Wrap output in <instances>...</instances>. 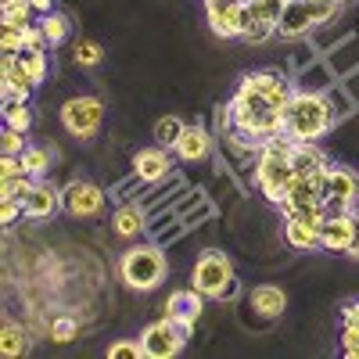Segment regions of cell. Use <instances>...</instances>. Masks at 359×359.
<instances>
[{"label":"cell","mask_w":359,"mask_h":359,"mask_svg":"<svg viewBox=\"0 0 359 359\" xmlns=\"http://www.w3.org/2000/svg\"><path fill=\"white\" fill-rule=\"evenodd\" d=\"M291 151H294V137H287V133L269 137L266 147L259 151V162L252 169V187L269 205H284L287 201V187H291V180H294Z\"/></svg>","instance_id":"obj_1"},{"label":"cell","mask_w":359,"mask_h":359,"mask_svg":"<svg viewBox=\"0 0 359 359\" xmlns=\"http://www.w3.org/2000/svg\"><path fill=\"white\" fill-rule=\"evenodd\" d=\"M338 126V115L331 108L327 94H306V90H294V97L284 111V133L294 140H323Z\"/></svg>","instance_id":"obj_2"},{"label":"cell","mask_w":359,"mask_h":359,"mask_svg":"<svg viewBox=\"0 0 359 359\" xmlns=\"http://www.w3.org/2000/svg\"><path fill=\"white\" fill-rule=\"evenodd\" d=\"M169 273V262H165V248L158 241H147V245H133L123 252L118 259V277L130 291H155Z\"/></svg>","instance_id":"obj_3"},{"label":"cell","mask_w":359,"mask_h":359,"mask_svg":"<svg viewBox=\"0 0 359 359\" xmlns=\"http://www.w3.org/2000/svg\"><path fill=\"white\" fill-rule=\"evenodd\" d=\"M205 22L219 40H241L255 22L252 0H205Z\"/></svg>","instance_id":"obj_4"},{"label":"cell","mask_w":359,"mask_h":359,"mask_svg":"<svg viewBox=\"0 0 359 359\" xmlns=\"http://www.w3.org/2000/svg\"><path fill=\"white\" fill-rule=\"evenodd\" d=\"M101 123H104V104H101V97L79 94V97H69V101L62 104V126H65V133L76 137V140H83V144L97 137Z\"/></svg>","instance_id":"obj_5"},{"label":"cell","mask_w":359,"mask_h":359,"mask_svg":"<svg viewBox=\"0 0 359 359\" xmlns=\"http://www.w3.org/2000/svg\"><path fill=\"white\" fill-rule=\"evenodd\" d=\"M191 334L180 327L176 320L162 316L155 323H147L144 331H140V348H144V359H172L187 348Z\"/></svg>","instance_id":"obj_6"},{"label":"cell","mask_w":359,"mask_h":359,"mask_svg":"<svg viewBox=\"0 0 359 359\" xmlns=\"http://www.w3.org/2000/svg\"><path fill=\"white\" fill-rule=\"evenodd\" d=\"M237 273H233V262H230V255L226 252H201L198 255V262H194V269H191V287H198L205 298H219V291L233 280Z\"/></svg>","instance_id":"obj_7"},{"label":"cell","mask_w":359,"mask_h":359,"mask_svg":"<svg viewBox=\"0 0 359 359\" xmlns=\"http://www.w3.org/2000/svg\"><path fill=\"white\" fill-rule=\"evenodd\" d=\"M104 201H111L104 187L90 184V180H72V184H65V205L62 208L76 219H94V216L104 212Z\"/></svg>","instance_id":"obj_8"},{"label":"cell","mask_w":359,"mask_h":359,"mask_svg":"<svg viewBox=\"0 0 359 359\" xmlns=\"http://www.w3.org/2000/svg\"><path fill=\"white\" fill-rule=\"evenodd\" d=\"M201 313H205V294H201L198 287H191V284H187V287H176V291L165 298V309H162V316L176 320L191 338H194V327H198Z\"/></svg>","instance_id":"obj_9"},{"label":"cell","mask_w":359,"mask_h":359,"mask_svg":"<svg viewBox=\"0 0 359 359\" xmlns=\"http://www.w3.org/2000/svg\"><path fill=\"white\" fill-rule=\"evenodd\" d=\"M22 205H25V219H33V223H43V219H50L57 208L65 205V187H57L54 180H36L33 187L25 191V198H22Z\"/></svg>","instance_id":"obj_10"},{"label":"cell","mask_w":359,"mask_h":359,"mask_svg":"<svg viewBox=\"0 0 359 359\" xmlns=\"http://www.w3.org/2000/svg\"><path fill=\"white\" fill-rule=\"evenodd\" d=\"M172 147H162V144H151V147H140L133 155V172L144 180V184H158L172 172Z\"/></svg>","instance_id":"obj_11"},{"label":"cell","mask_w":359,"mask_h":359,"mask_svg":"<svg viewBox=\"0 0 359 359\" xmlns=\"http://www.w3.org/2000/svg\"><path fill=\"white\" fill-rule=\"evenodd\" d=\"M316 33V18H313V4L309 0H287L284 4V15L277 22V36L284 40H302Z\"/></svg>","instance_id":"obj_12"},{"label":"cell","mask_w":359,"mask_h":359,"mask_svg":"<svg viewBox=\"0 0 359 359\" xmlns=\"http://www.w3.org/2000/svg\"><path fill=\"white\" fill-rule=\"evenodd\" d=\"M212 133H208L201 123H191L187 130H184V137L176 140V147H172V155H176V162H184V165H198V162H205L208 155H212Z\"/></svg>","instance_id":"obj_13"},{"label":"cell","mask_w":359,"mask_h":359,"mask_svg":"<svg viewBox=\"0 0 359 359\" xmlns=\"http://www.w3.org/2000/svg\"><path fill=\"white\" fill-rule=\"evenodd\" d=\"M355 212L352 216H327L323 219V230H320V248L331 252V255H345L352 237H355Z\"/></svg>","instance_id":"obj_14"},{"label":"cell","mask_w":359,"mask_h":359,"mask_svg":"<svg viewBox=\"0 0 359 359\" xmlns=\"http://www.w3.org/2000/svg\"><path fill=\"white\" fill-rule=\"evenodd\" d=\"M111 233L123 237V241H133V237L147 233V208L140 201H118L111 212Z\"/></svg>","instance_id":"obj_15"},{"label":"cell","mask_w":359,"mask_h":359,"mask_svg":"<svg viewBox=\"0 0 359 359\" xmlns=\"http://www.w3.org/2000/svg\"><path fill=\"white\" fill-rule=\"evenodd\" d=\"M33 76H29L18 62V54H0V94H11V97H33Z\"/></svg>","instance_id":"obj_16"},{"label":"cell","mask_w":359,"mask_h":359,"mask_svg":"<svg viewBox=\"0 0 359 359\" xmlns=\"http://www.w3.org/2000/svg\"><path fill=\"white\" fill-rule=\"evenodd\" d=\"M327 198H338L348 205H359V172L348 165H327V180H323V201Z\"/></svg>","instance_id":"obj_17"},{"label":"cell","mask_w":359,"mask_h":359,"mask_svg":"<svg viewBox=\"0 0 359 359\" xmlns=\"http://www.w3.org/2000/svg\"><path fill=\"white\" fill-rule=\"evenodd\" d=\"M248 306H252V313L259 316V320H277V316H284L287 313V294H284V287H277V284H255L252 291H248Z\"/></svg>","instance_id":"obj_18"},{"label":"cell","mask_w":359,"mask_h":359,"mask_svg":"<svg viewBox=\"0 0 359 359\" xmlns=\"http://www.w3.org/2000/svg\"><path fill=\"white\" fill-rule=\"evenodd\" d=\"M320 230H323V223L291 216V219H284V241L294 252H316L320 248Z\"/></svg>","instance_id":"obj_19"},{"label":"cell","mask_w":359,"mask_h":359,"mask_svg":"<svg viewBox=\"0 0 359 359\" xmlns=\"http://www.w3.org/2000/svg\"><path fill=\"white\" fill-rule=\"evenodd\" d=\"M294 79V90H306V94H327L334 83H338V76H334V69H331V62L327 57H316L313 65H306L298 76H291Z\"/></svg>","instance_id":"obj_20"},{"label":"cell","mask_w":359,"mask_h":359,"mask_svg":"<svg viewBox=\"0 0 359 359\" xmlns=\"http://www.w3.org/2000/svg\"><path fill=\"white\" fill-rule=\"evenodd\" d=\"M291 165H294V176H313V172L331 165V158H327L320 147H316V140H294Z\"/></svg>","instance_id":"obj_21"},{"label":"cell","mask_w":359,"mask_h":359,"mask_svg":"<svg viewBox=\"0 0 359 359\" xmlns=\"http://www.w3.org/2000/svg\"><path fill=\"white\" fill-rule=\"evenodd\" d=\"M327 62H331V69H334L338 79L352 76V72L359 69V40H355V36L341 40L334 50H327Z\"/></svg>","instance_id":"obj_22"},{"label":"cell","mask_w":359,"mask_h":359,"mask_svg":"<svg viewBox=\"0 0 359 359\" xmlns=\"http://www.w3.org/2000/svg\"><path fill=\"white\" fill-rule=\"evenodd\" d=\"M0 101H4V126H11V130H22V133H29L33 130V108H29V101L25 97H11V94H0Z\"/></svg>","instance_id":"obj_23"},{"label":"cell","mask_w":359,"mask_h":359,"mask_svg":"<svg viewBox=\"0 0 359 359\" xmlns=\"http://www.w3.org/2000/svg\"><path fill=\"white\" fill-rule=\"evenodd\" d=\"M25 348H29L25 327H18L15 320H8L4 327H0V355H4V359H18Z\"/></svg>","instance_id":"obj_24"},{"label":"cell","mask_w":359,"mask_h":359,"mask_svg":"<svg viewBox=\"0 0 359 359\" xmlns=\"http://www.w3.org/2000/svg\"><path fill=\"white\" fill-rule=\"evenodd\" d=\"M36 22H40V29H43V36H47V47H50V50H54V47H62V43L69 40V33H72V22H69L62 11L40 15Z\"/></svg>","instance_id":"obj_25"},{"label":"cell","mask_w":359,"mask_h":359,"mask_svg":"<svg viewBox=\"0 0 359 359\" xmlns=\"http://www.w3.org/2000/svg\"><path fill=\"white\" fill-rule=\"evenodd\" d=\"M50 162H54V151H50V147L29 144L25 151H22V165H25V172L33 176V180H43V176L50 172Z\"/></svg>","instance_id":"obj_26"},{"label":"cell","mask_w":359,"mask_h":359,"mask_svg":"<svg viewBox=\"0 0 359 359\" xmlns=\"http://www.w3.org/2000/svg\"><path fill=\"white\" fill-rule=\"evenodd\" d=\"M18 62H22V69L33 76V83L40 86L43 79H47V47H22L18 50Z\"/></svg>","instance_id":"obj_27"},{"label":"cell","mask_w":359,"mask_h":359,"mask_svg":"<svg viewBox=\"0 0 359 359\" xmlns=\"http://www.w3.org/2000/svg\"><path fill=\"white\" fill-rule=\"evenodd\" d=\"M316 57H320V47H316V43H309L306 36L294 40V47L287 50V76H298L306 65H313Z\"/></svg>","instance_id":"obj_28"},{"label":"cell","mask_w":359,"mask_h":359,"mask_svg":"<svg viewBox=\"0 0 359 359\" xmlns=\"http://www.w3.org/2000/svg\"><path fill=\"white\" fill-rule=\"evenodd\" d=\"M184 130H187V123L180 115H162L158 123H155V144H162V147H176V140L184 137Z\"/></svg>","instance_id":"obj_29"},{"label":"cell","mask_w":359,"mask_h":359,"mask_svg":"<svg viewBox=\"0 0 359 359\" xmlns=\"http://www.w3.org/2000/svg\"><path fill=\"white\" fill-rule=\"evenodd\" d=\"M40 15L33 11V4L29 0H18V4H4L0 8V25H15V29H25V25H33Z\"/></svg>","instance_id":"obj_30"},{"label":"cell","mask_w":359,"mask_h":359,"mask_svg":"<svg viewBox=\"0 0 359 359\" xmlns=\"http://www.w3.org/2000/svg\"><path fill=\"white\" fill-rule=\"evenodd\" d=\"M144 187H147V184H144V180H140V176L130 169L123 180H115V184L108 187V198H111L115 205H118V201H137V194H140Z\"/></svg>","instance_id":"obj_31"},{"label":"cell","mask_w":359,"mask_h":359,"mask_svg":"<svg viewBox=\"0 0 359 359\" xmlns=\"http://www.w3.org/2000/svg\"><path fill=\"white\" fill-rule=\"evenodd\" d=\"M327 97H331V108H334V115H338V123H341L345 115H352V111L359 108V104H355V97L345 90V83H341V79H338L331 90H327Z\"/></svg>","instance_id":"obj_32"},{"label":"cell","mask_w":359,"mask_h":359,"mask_svg":"<svg viewBox=\"0 0 359 359\" xmlns=\"http://www.w3.org/2000/svg\"><path fill=\"white\" fill-rule=\"evenodd\" d=\"M76 334H79V320L76 316H54L50 320V341L69 345V341H76Z\"/></svg>","instance_id":"obj_33"},{"label":"cell","mask_w":359,"mask_h":359,"mask_svg":"<svg viewBox=\"0 0 359 359\" xmlns=\"http://www.w3.org/2000/svg\"><path fill=\"white\" fill-rule=\"evenodd\" d=\"M36 180L29 176V172H22V176H11V180H0V201H8V198H15V201H22L25 198V191L33 187Z\"/></svg>","instance_id":"obj_34"},{"label":"cell","mask_w":359,"mask_h":359,"mask_svg":"<svg viewBox=\"0 0 359 359\" xmlns=\"http://www.w3.org/2000/svg\"><path fill=\"white\" fill-rule=\"evenodd\" d=\"M101 57H104L101 43H94V40H79V43H76V65H79V69L101 65Z\"/></svg>","instance_id":"obj_35"},{"label":"cell","mask_w":359,"mask_h":359,"mask_svg":"<svg viewBox=\"0 0 359 359\" xmlns=\"http://www.w3.org/2000/svg\"><path fill=\"white\" fill-rule=\"evenodd\" d=\"M269 36H277V22H266V18H259V15H255V22L245 29V36H241V40L255 47V43H266Z\"/></svg>","instance_id":"obj_36"},{"label":"cell","mask_w":359,"mask_h":359,"mask_svg":"<svg viewBox=\"0 0 359 359\" xmlns=\"http://www.w3.org/2000/svg\"><path fill=\"white\" fill-rule=\"evenodd\" d=\"M25 147H29L25 133H22V130H11V126H4V133H0V155H22Z\"/></svg>","instance_id":"obj_37"},{"label":"cell","mask_w":359,"mask_h":359,"mask_svg":"<svg viewBox=\"0 0 359 359\" xmlns=\"http://www.w3.org/2000/svg\"><path fill=\"white\" fill-rule=\"evenodd\" d=\"M212 216H216V205L208 201V198H201V201H198V205H191V208H187V212L180 216V219H184V223H187V226L194 230L198 223H205V219H212Z\"/></svg>","instance_id":"obj_38"},{"label":"cell","mask_w":359,"mask_h":359,"mask_svg":"<svg viewBox=\"0 0 359 359\" xmlns=\"http://www.w3.org/2000/svg\"><path fill=\"white\" fill-rule=\"evenodd\" d=\"M22 47H25L22 29H15V25H0V54H18Z\"/></svg>","instance_id":"obj_39"},{"label":"cell","mask_w":359,"mask_h":359,"mask_svg":"<svg viewBox=\"0 0 359 359\" xmlns=\"http://www.w3.org/2000/svg\"><path fill=\"white\" fill-rule=\"evenodd\" d=\"M187 230H191V226H187L184 219H180V216H176L172 223H165V226H162V230H158V233L151 237V241H158V245L165 248V245H172V241H180V237H184Z\"/></svg>","instance_id":"obj_40"},{"label":"cell","mask_w":359,"mask_h":359,"mask_svg":"<svg viewBox=\"0 0 359 359\" xmlns=\"http://www.w3.org/2000/svg\"><path fill=\"white\" fill-rule=\"evenodd\" d=\"M108 359H144L140 338L137 341H111L108 345Z\"/></svg>","instance_id":"obj_41"},{"label":"cell","mask_w":359,"mask_h":359,"mask_svg":"<svg viewBox=\"0 0 359 359\" xmlns=\"http://www.w3.org/2000/svg\"><path fill=\"white\" fill-rule=\"evenodd\" d=\"M341 352L359 359V323H341Z\"/></svg>","instance_id":"obj_42"},{"label":"cell","mask_w":359,"mask_h":359,"mask_svg":"<svg viewBox=\"0 0 359 359\" xmlns=\"http://www.w3.org/2000/svg\"><path fill=\"white\" fill-rule=\"evenodd\" d=\"M22 216H25V205L22 201H15V198L0 201V223H4V226H15Z\"/></svg>","instance_id":"obj_43"},{"label":"cell","mask_w":359,"mask_h":359,"mask_svg":"<svg viewBox=\"0 0 359 359\" xmlns=\"http://www.w3.org/2000/svg\"><path fill=\"white\" fill-rule=\"evenodd\" d=\"M25 165H22V155H0V180H11V176H22Z\"/></svg>","instance_id":"obj_44"},{"label":"cell","mask_w":359,"mask_h":359,"mask_svg":"<svg viewBox=\"0 0 359 359\" xmlns=\"http://www.w3.org/2000/svg\"><path fill=\"white\" fill-rule=\"evenodd\" d=\"M341 323H359V298H348L341 306Z\"/></svg>","instance_id":"obj_45"},{"label":"cell","mask_w":359,"mask_h":359,"mask_svg":"<svg viewBox=\"0 0 359 359\" xmlns=\"http://www.w3.org/2000/svg\"><path fill=\"white\" fill-rule=\"evenodd\" d=\"M237 294H241V280H237V277H233V280H230V284H226V287L219 291V298H216V302H233V298H237Z\"/></svg>","instance_id":"obj_46"},{"label":"cell","mask_w":359,"mask_h":359,"mask_svg":"<svg viewBox=\"0 0 359 359\" xmlns=\"http://www.w3.org/2000/svg\"><path fill=\"white\" fill-rule=\"evenodd\" d=\"M29 4H33L36 15H50L54 11V0H29Z\"/></svg>","instance_id":"obj_47"},{"label":"cell","mask_w":359,"mask_h":359,"mask_svg":"<svg viewBox=\"0 0 359 359\" xmlns=\"http://www.w3.org/2000/svg\"><path fill=\"white\" fill-rule=\"evenodd\" d=\"M345 255H348V259H359V230H355V237H352V245H348Z\"/></svg>","instance_id":"obj_48"},{"label":"cell","mask_w":359,"mask_h":359,"mask_svg":"<svg viewBox=\"0 0 359 359\" xmlns=\"http://www.w3.org/2000/svg\"><path fill=\"white\" fill-rule=\"evenodd\" d=\"M338 4H341V8H348V4H352V0H338Z\"/></svg>","instance_id":"obj_49"},{"label":"cell","mask_w":359,"mask_h":359,"mask_svg":"<svg viewBox=\"0 0 359 359\" xmlns=\"http://www.w3.org/2000/svg\"><path fill=\"white\" fill-rule=\"evenodd\" d=\"M355 226H359V208H355Z\"/></svg>","instance_id":"obj_50"}]
</instances>
